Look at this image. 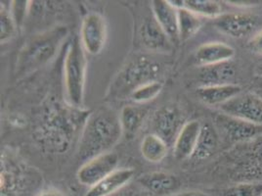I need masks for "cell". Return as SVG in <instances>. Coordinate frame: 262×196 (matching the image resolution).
<instances>
[{
	"label": "cell",
	"instance_id": "30bf717a",
	"mask_svg": "<svg viewBox=\"0 0 262 196\" xmlns=\"http://www.w3.org/2000/svg\"><path fill=\"white\" fill-rule=\"evenodd\" d=\"M119 156L116 153H103L83 164L77 171V180L89 188L117 170Z\"/></svg>",
	"mask_w": 262,
	"mask_h": 196
},
{
	"label": "cell",
	"instance_id": "ffe728a7",
	"mask_svg": "<svg viewBox=\"0 0 262 196\" xmlns=\"http://www.w3.org/2000/svg\"><path fill=\"white\" fill-rule=\"evenodd\" d=\"M241 92H243L242 87L237 84L200 87L196 89V94L200 99L210 106H220L240 94Z\"/></svg>",
	"mask_w": 262,
	"mask_h": 196
},
{
	"label": "cell",
	"instance_id": "e0dca14e",
	"mask_svg": "<svg viewBox=\"0 0 262 196\" xmlns=\"http://www.w3.org/2000/svg\"><path fill=\"white\" fill-rule=\"evenodd\" d=\"M151 6L155 19L172 44L179 41L177 9H175L168 0H155L152 1Z\"/></svg>",
	"mask_w": 262,
	"mask_h": 196
},
{
	"label": "cell",
	"instance_id": "e575fe53",
	"mask_svg": "<svg viewBox=\"0 0 262 196\" xmlns=\"http://www.w3.org/2000/svg\"><path fill=\"white\" fill-rule=\"evenodd\" d=\"M113 196H140L138 193H136L135 191H132V190H128V191H124V192H121L119 191L118 193L114 194Z\"/></svg>",
	"mask_w": 262,
	"mask_h": 196
},
{
	"label": "cell",
	"instance_id": "5bb4252c",
	"mask_svg": "<svg viewBox=\"0 0 262 196\" xmlns=\"http://www.w3.org/2000/svg\"><path fill=\"white\" fill-rule=\"evenodd\" d=\"M236 77L237 68L232 60L215 65L202 67L199 74L201 87L232 85L235 84Z\"/></svg>",
	"mask_w": 262,
	"mask_h": 196
},
{
	"label": "cell",
	"instance_id": "44dd1931",
	"mask_svg": "<svg viewBox=\"0 0 262 196\" xmlns=\"http://www.w3.org/2000/svg\"><path fill=\"white\" fill-rule=\"evenodd\" d=\"M219 147V134L214 127L207 123L202 125L199 133L196 148L191 158L195 160H205L211 157Z\"/></svg>",
	"mask_w": 262,
	"mask_h": 196
},
{
	"label": "cell",
	"instance_id": "d6986e66",
	"mask_svg": "<svg viewBox=\"0 0 262 196\" xmlns=\"http://www.w3.org/2000/svg\"><path fill=\"white\" fill-rule=\"evenodd\" d=\"M235 56V49L224 43H208L202 44L195 53L196 65L202 67L215 65L231 61Z\"/></svg>",
	"mask_w": 262,
	"mask_h": 196
},
{
	"label": "cell",
	"instance_id": "8fae6325",
	"mask_svg": "<svg viewBox=\"0 0 262 196\" xmlns=\"http://www.w3.org/2000/svg\"><path fill=\"white\" fill-rule=\"evenodd\" d=\"M260 23V18L251 13L232 12L221 14L214 19V26L221 33L231 37L242 38L253 33Z\"/></svg>",
	"mask_w": 262,
	"mask_h": 196
},
{
	"label": "cell",
	"instance_id": "4fadbf2b",
	"mask_svg": "<svg viewBox=\"0 0 262 196\" xmlns=\"http://www.w3.org/2000/svg\"><path fill=\"white\" fill-rule=\"evenodd\" d=\"M27 170L22 164L5 154L1 156V196H15L22 191Z\"/></svg>",
	"mask_w": 262,
	"mask_h": 196
},
{
	"label": "cell",
	"instance_id": "2e32d148",
	"mask_svg": "<svg viewBox=\"0 0 262 196\" xmlns=\"http://www.w3.org/2000/svg\"><path fill=\"white\" fill-rule=\"evenodd\" d=\"M133 175L134 171L132 169H117L98 184L90 187L85 196H113L128 185Z\"/></svg>",
	"mask_w": 262,
	"mask_h": 196
},
{
	"label": "cell",
	"instance_id": "277c9868",
	"mask_svg": "<svg viewBox=\"0 0 262 196\" xmlns=\"http://www.w3.org/2000/svg\"><path fill=\"white\" fill-rule=\"evenodd\" d=\"M85 52L80 38L75 36L68 46L64 61L67 102L78 108H83L88 67Z\"/></svg>",
	"mask_w": 262,
	"mask_h": 196
},
{
	"label": "cell",
	"instance_id": "484cf974",
	"mask_svg": "<svg viewBox=\"0 0 262 196\" xmlns=\"http://www.w3.org/2000/svg\"><path fill=\"white\" fill-rule=\"evenodd\" d=\"M184 8L200 17L215 19L222 13L220 3L212 0H184Z\"/></svg>",
	"mask_w": 262,
	"mask_h": 196
},
{
	"label": "cell",
	"instance_id": "d6a6232c",
	"mask_svg": "<svg viewBox=\"0 0 262 196\" xmlns=\"http://www.w3.org/2000/svg\"><path fill=\"white\" fill-rule=\"evenodd\" d=\"M35 196H68L57 189H46L38 192Z\"/></svg>",
	"mask_w": 262,
	"mask_h": 196
},
{
	"label": "cell",
	"instance_id": "f546056e",
	"mask_svg": "<svg viewBox=\"0 0 262 196\" xmlns=\"http://www.w3.org/2000/svg\"><path fill=\"white\" fill-rule=\"evenodd\" d=\"M32 1H20V0H15L11 1V4L9 6V9L11 12L12 17L14 21L16 23L18 28H21L23 26V23L25 21L27 14L30 10Z\"/></svg>",
	"mask_w": 262,
	"mask_h": 196
},
{
	"label": "cell",
	"instance_id": "7a4b0ae2",
	"mask_svg": "<svg viewBox=\"0 0 262 196\" xmlns=\"http://www.w3.org/2000/svg\"><path fill=\"white\" fill-rule=\"evenodd\" d=\"M123 134L120 114L108 107L91 112L80 134L78 158L84 163L103 153L110 152Z\"/></svg>",
	"mask_w": 262,
	"mask_h": 196
},
{
	"label": "cell",
	"instance_id": "6da1fadb",
	"mask_svg": "<svg viewBox=\"0 0 262 196\" xmlns=\"http://www.w3.org/2000/svg\"><path fill=\"white\" fill-rule=\"evenodd\" d=\"M90 114V110L75 107L68 102L52 104L35 131V140L45 152L66 153L79 141Z\"/></svg>",
	"mask_w": 262,
	"mask_h": 196
},
{
	"label": "cell",
	"instance_id": "74e56055",
	"mask_svg": "<svg viewBox=\"0 0 262 196\" xmlns=\"http://www.w3.org/2000/svg\"><path fill=\"white\" fill-rule=\"evenodd\" d=\"M256 93H258L260 96L262 97V91H256Z\"/></svg>",
	"mask_w": 262,
	"mask_h": 196
},
{
	"label": "cell",
	"instance_id": "cb8c5ba5",
	"mask_svg": "<svg viewBox=\"0 0 262 196\" xmlns=\"http://www.w3.org/2000/svg\"><path fill=\"white\" fill-rule=\"evenodd\" d=\"M168 147L169 146L164 140L151 132L143 139L140 150L147 161L151 163H160L167 155Z\"/></svg>",
	"mask_w": 262,
	"mask_h": 196
},
{
	"label": "cell",
	"instance_id": "836d02e7",
	"mask_svg": "<svg viewBox=\"0 0 262 196\" xmlns=\"http://www.w3.org/2000/svg\"><path fill=\"white\" fill-rule=\"evenodd\" d=\"M174 196H212L202 191H185L181 193H177Z\"/></svg>",
	"mask_w": 262,
	"mask_h": 196
},
{
	"label": "cell",
	"instance_id": "603a6c76",
	"mask_svg": "<svg viewBox=\"0 0 262 196\" xmlns=\"http://www.w3.org/2000/svg\"><path fill=\"white\" fill-rule=\"evenodd\" d=\"M146 115L147 109L143 107L135 105L124 106L120 114V125L123 134H125L126 138H133L140 130Z\"/></svg>",
	"mask_w": 262,
	"mask_h": 196
},
{
	"label": "cell",
	"instance_id": "8d00e7d4",
	"mask_svg": "<svg viewBox=\"0 0 262 196\" xmlns=\"http://www.w3.org/2000/svg\"><path fill=\"white\" fill-rule=\"evenodd\" d=\"M257 83V86H258V91H262V79H258L256 81Z\"/></svg>",
	"mask_w": 262,
	"mask_h": 196
},
{
	"label": "cell",
	"instance_id": "4dcf8cb0",
	"mask_svg": "<svg viewBox=\"0 0 262 196\" xmlns=\"http://www.w3.org/2000/svg\"><path fill=\"white\" fill-rule=\"evenodd\" d=\"M248 47L252 53L262 56V30L251 36L248 43Z\"/></svg>",
	"mask_w": 262,
	"mask_h": 196
},
{
	"label": "cell",
	"instance_id": "9c48e42d",
	"mask_svg": "<svg viewBox=\"0 0 262 196\" xmlns=\"http://www.w3.org/2000/svg\"><path fill=\"white\" fill-rule=\"evenodd\" d=\"M184 125L183 115L177 106L164 105L154 115L151 125L152 133L160 136L170 146L173 145Z\"/></svg>",
	"mask_w": 262,
	"mask_h": 196
},
{
	"label": "cell",
	"instance_id": "52a82bcc",
	"mask_svg": "<svg viewBox=\"0 0 262 196\" xmlns=\"http://www.w3.org/2000/svg\"><path fill=\"white\" fill-rule=\"evenodd\" d=\"M221 113L262 126V97L256 92H241L219 106Z\"/></svg>",
	"mask_w": 262,
	"mask_h": 196
},
{
	"label": "cell",
	"instance_id": "f1b7e54d",
	"mask_svg": "<svg viewBox=\"0 0 262 196\" xmlns=\"http://www.w3.org/2000/svg\"><path fill=\"white\" fill-rule=\"evenodd\" d=\"M162 89L163 85L158 81H154L134 90L130 95V98L136 103L149 102L157 97L162 91Z\"/></svg>",
	"mask_w": 262,
	"mask_h": 196
},
{
	"label": "cell",
	"instance_id": "5b68a950",
	"mask_svg": "<svg viewBox=\"0 0 262 196\" xmlns=\"http://www.w3.org/2000/svg\"><path fill=\"white\" fill-rule=\"evenodd\" d=\"M235 145L228 151L232 179L237 183H262V135Z\"/></svg>",
	"mask_w": 262,
	"mask_h": 196
},
{
	"label": "cell",
	"instance_id": "d4e9b609",
	"mask_svg": "<svg viewBox=\"0 0 262 196\" xmlns=\"http://www.w3.org/2000/svg\"><path fill=\"white\" fill-rule=\"evenodd\" d=\"M178 14V31L179 41L185 42L195 35L202 28V17L198 16L186 8H180L177 10Z\"/></svg>",
	"mask_w": 262,
	"mask_h": 196
},
{
	"label": "cell",
	"instance_id": "9a60e30c",
	"mask_svg": "<svg viewBox=\"0 0 262 196\" xmlns=\"http://www.w3.org/2000/svg\"><path fill=\"white\" fill-rule=\"evenodd\" d=\"M140 37L143 45L149 50L166 52L172 47V42L164 33L154 16L147 18L140 28Z\"/></svg>",
	"mask_w": 262,
	"mask_h": 196
},
{
	"label": "cell",
	"instance_id": "ac0fdd59",
	"mask_svg": "<svg viewBox=\"0 0 262 196\" xmlns=\"http://www.w3.org/2000/svg\"><path fill=\"white\" fill-rule=\"evenodd\" d=\"M202 124L199 121L185 123L173 143V156L178 161L191 158L196 148Z\"/></svg>",
	"mask_w": 262,
	"mask_h": 196
},
{
	"label": "cell",
	"instance_id": "1f68e13d",
	"mask_svg": "<svg viewBox=\"0 0 262 196\" xmlns=\"http://www.w3.org/2000/svg\"><path fill=\"white\" fill-rule=\"evenodd\" d=\"M226 3H228L230 5L233 6H238V7H251V6H255L257 5L258 2H254V1H227Z\"/></svg>",
	"mask_w": 262,
	"mask_h": 196
},
{
	"label": "cell",
	"instance_id": "7402d4cb",
	"mask_svg": "<svg viewBox=\"0 0 262 196\" xmlns=\"http://www.w3.org/2000/svg\"><path fill=\"white\" fill-rule=\"evenodd\" d=\"M138 182L144 188L157 194L172 191L179 186V181L174 174L164 172L144 174L139 178Z\"/></svg>",
	"mask_w": 262,
	"mask_h": 196
},
{
	"label": "cell",
	"instance_id": "7c38bea8",
	"mask_svg": "<svg viewBox=\"0 0 262 196\" xmlns=\"http://www.w3.org/2000/svg\"><path fill=\"white\" fill-rule=\"evenodd\" d=\"M215 123L225 138L236 144L249 142L262 135V126L228 116L221 112L216 115Z\"/></svg>",
	"mask_w": 262,
	"mask_h": 196
},
{
	"label": "cell",
	"instance_id": "3957f363",
	"mask_svg": "<svg viewBox=\"0 0 262 196\" xmlns=\"http://www.w3.org/2000/svg\"><path fill=\"white\" fill-rule=\"evenodd\" d=\"M65 26H55L34 34L23 45L16 62V75L27 76L49 63L68 36Z\"/></svg>",
	"mask_w": 262,
	"mask_h": 196
},
{
	"label": "cell",
	"instance_id": "4316f807",
	"mask_svg": "<svg viewBox=\"0 0 262 196\" xmlns=\"http://www.w3.org/2000/svg\"><path fill=\"white\" fill-rule=\"evenodd\" d=\"M18 27L12 17L9 7H6L1 2L0 8V42L4 44L12 40L17 33Z\"/></svg>",
	"mask_w": 262,
	"mask_h": 196
},
{
	"label": "cell",
	"instance_id": "d590c367",
	"mask_svg": "<svg viewBox=\"0 0 262 196\" xmlns=\"http://www.w3.org/2000/svg\"><path fill=\"white\" fill-rule=\"evenodd\" d=\"M254 74H255V76H258L259 79H262V62L255 66Z\"/></svg>",
	"mask_w": 262,
	"mask_h": 196
},
{
	"label": "cell",
	"instance_id": "83f0119b",
	"mask_svg": "<svg viewBox=\"0 0 262 196\" xmlns=\"http://www.w3.org/2000/svg\"><path fill=\"white\" fill-rule=\"evenodd\" d=\"M221 196H262V183H237L223 189Z\"/></svg>",
	"mask_w": 262,
	"mask_h": 196
},
{
	"label": "cell",
	"instance_id": "ba28073f",
	"mask_svg": "<svg viewBox=\"0 0 262 196\" xmlns=\"http://www.w3.org/2000/svg\"><path fill=\"white\" fill-rule=\"evenodd\" d=\"M79 38L89 54L101 53L107 41V23L104 16L97 12L85 15L81 23Z\"/></svg>",
	"mask_w": 262,
	"mask_h": 196
},
{
	"label": "cell",
	"instance_id": "8992f818",
	"mask_svg": "<svg viewBox=\"0 0 262 196\" xmlns=\"http://www.w3.org/2000/svg\"><path fill=\"white\" fill-rule=\"evenodd\" d=\"M160 66L146 57H138L125 66L113 82L109 93L115 99L130 97L132 92L144 85L157 81Z\"/></svg>",
	"mask_w": 262,
	"mask_h": 196
}]
</instances>
